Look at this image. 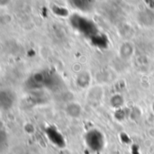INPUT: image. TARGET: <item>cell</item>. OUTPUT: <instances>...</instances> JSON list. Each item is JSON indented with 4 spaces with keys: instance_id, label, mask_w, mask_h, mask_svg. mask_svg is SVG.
Wrapping results in <instances>:
<instances>
[{
    "instance_id": "1",
    "label": "cell",
    "mask_w": 154,
    "mask_h": 154,
    "mask_svg": "<svg viewBox=\"0 0 154 154\" xmlns=\"http://www.w3.org/2000/svg\"><path fill=\"white\" fill-rule=\"evenodd\" d=\"M70 23L74 29L85 37L89 39L97 38L99 34L98 29L94 22L79 14H74L70 18Z\"/></svg>"
},
{
    "instance_id": "2",
    "label": "cell",
    "mask_w": 154,
    "mask_h": 154,
    "mask_svg": "<svg viewBox=\"0 0 154 154\" xmlns=\"http://www.w3.org/2000/svg\"><path fill=\"white\" fill-rule=\"evenodd\" d=\"M53 76L46 72H38L33 74L28 80L27 87L31 89H39L45 87H51V80Z\"/></svg>"
},
{
    "instance_id": "3",
    "label": "cell",
    "mask_w": 154,
    "mask_h": 154,
    "mask_svg": "<svg viewBox=\"0 0 154 154\" xmlns=\"http://www.w3.org/2000/svg\"><path fill=\"white\" fill-rule=\"evenodd\" d=\"M86 144L93 152H99L103 149L105 140L101 132L98 130H91L88 132L85 137Z\"/></svg>"
},
{
    "instance_id": "4",
    "label": "cell",
    "mask_w": 154,
    "mask_h": 154,
    "mask_svg": "<svg viewBox=\"0 0 154 154\" xmlns=\"http://www.w3.org/2000/svg\"><path fill=\"white\" fill-rule=\"evenodd\" d=\"M15 102V95L10 89H2L0 92V106L2 109L8 110L12 108Z\"/></svg>"
},
{
    "instance_id": "5",
    "label": "cell",
    "mask_w": 154,
    "mask_h": 154,
    "mask_svg": "<svg viewBox=\"0 0 154 154\" xmlns=\"http://www.w3.org/2000/svg\"><path fill=\"white\" fill-rule=\"evenodd\" d=\"M69 4L76 10L83 12V13H88L90 12L95 4V0H68Z\"/></svg>"
},
{
    "instance_id": "6",
    "label": "cell",
    "mask_w": 154,
    "mask_h": 154,
    "mask_svg": "<svg viewBox=\"0 0 154 154\" xmlns=\"http://www.w3.org/2000/svg\"><path fill=\"white\" fill-rule=\"evenodd\" d=\"M137 20L140 24L143 26H152L154 24V12L149 9L143 10L139 12L137 15Z\"/></svg>"
},
{
    "instance_id": "7",
    "label": "cell",
    "mask_w": 154,
    "mask_h": 154,
    "mask_svg": "<svg viewBox=\"0 0 154 154\" xmlns=\"http://www.w3.org/2000/svg\"><path fill=\"white\" fill-rule=\"evenodd\" d=\"M65 112L71 118H79L82 114V107L77 102H69L65 107Z\"/></svg>"
},
{
    "instance_id": "8",
    "label": "cell",
    "mask_w": 154,
    "mask_h": 154,
    "mask_svg": "<svg viewBox=\"0 0 154 154\" xmlns=\"http://www.w3.org/2000/svg\"><path fill=\"white\" fill-rule=\"evenodd\" d=\"M134 52V47L130 42H125L119 48V55L125 60L130 59Z\"/></svg>"
},
{
    "instance_id": "9",
    "label": "cell",
    "mask_w": 154,
    "mask_h": 154,
    "mask_svg": "<svg viewBox=\"0 0 154 154\" xmlns=\"http://www.w3.org/2000/svg\"><path fill=\"white\" fill-rule=\"evenodd\" d=\"M90 82H91V76L87 71L80 72L76 79V83L78 87L81 88H87L90 85Z\"/></svg>"
},
{
    "instance_id": "10",
    "label": "cell",
    "mask_w": 154,
    "mask_h": 154,
    "mask_svg": "<svg viewBox=\"0 0 154 154\" xmlns=\"http://www.w3.org/2000/svg\"><path fill=\"white\" fill-rule=\"evenodd\" d=\"M124 104H125V99H124L123 96H121L119 94L114 95L110 98V105L112 106V107H114L116 109L121 108L124 106Z\"/></svg>"
},
{
    "instance_id": "11",
    "label": "cell",
    "mask_w": 154,
    "mask_h": 154,
    "mask_svg": "<svg viewBox=\"0 0 154 154\" xmlns=\"http://www.w3.org/2000/svg\"><path fill=\"white\" fill-rule=\"evenodd\" d=\"M9 1H10V0H0V3H1V5H2V6H4L5 5H6V4H8V3H9Z\"/></svg>"
},
{
    "instance_id": "12",
    "label": "cell",
    "mask_w": 154,
    "mask_h": 154,
    "mask_svg": "<svg viewBox=\"0 0 154 154\" xmlns=\"http://www.w3.org/2000/svg\"><path fill=\"white\" fill-rule=\"evenodd\" d=\"M152 109H153V112H154V104H153V106H152Z\"/></svg>"
}]
</instances>
